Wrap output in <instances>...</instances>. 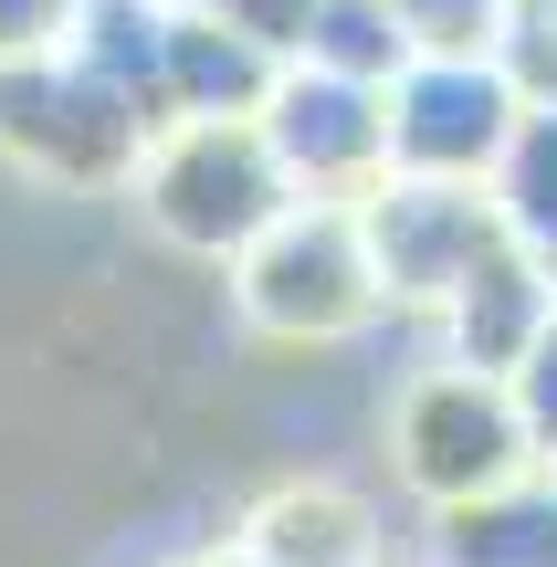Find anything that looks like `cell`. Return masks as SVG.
Returning <instances> with one entry per match:
<instances>
[{"instance_id":"14","label":"cell","mask_w":557,"mask_h":567,"mask_svg":"<svg viewBox=\"0 0 557 567\" xmlns=\"http://www.w3.org/2000/svg\"><path fill=\"white\" fill-rule=\"evenodd\" d=\"M390 11L421 53H495L505 42V0H390Z\"/></svg>"},{"instance_id":"10","label":"cell","mask_w":557,"mask_h":567,"mask_svg":"<svg viewBox=\"0 0 557 567\" xmlns=\"http://www.w3.org/2000/svg\"><path fill=\"white\" fill-rule=\"evenodd\" d=\"M252 567H390L379 557V515L348 484H274L231 536Z\"/></svg>"},{"instance_id":"1","label":"cell","mask_w":557,"mask_h":567,"mask_svg":"<svg viewBox=\"0 0 557 567\" xmlns=\"http://www.w3.org/2000/svg\"><path fill=\"white\" fill-rule=\"evenodd\" d=\"M126 200H137V221L158 243L200 252V264H231L252 231H274L295 210V189H285V168H274L252 116H168V126H147Z\"/></svg>"},{"instance_id":"4","label":"cell","mask_w":557,"mask_h":567,"mask_svg":"<svg viewBox=\"0 0 557 567\" xmlns=\"http://www.w3.org/2000/svg\"><path fill=\"white\" fill-rule=\"evenodd\" d=\"M137 147H147V105L116 95L95 63H74V53L0 63V158L11 168L105 200V189L137 179Z\"/></svg>"},{"instance_id":"18","label":"cell","mask_w":557,"mask_h":567,"mask_svg":"<svg viewBox=\"0 0 557 567\" xmlns=\"http://www.w3.org/2000/svg\"><path fill=\"white\" fill-rule=\"evenodd\" d=\"M189 567H252V557L243 547H210V557H189Z\"/></svg>"},{"instance_id":"17","label":"cell","mask_w":557,"mask_h":567,"mask_svg":"<svg viewBox=\"0 0 557 567\" xmlns=\"http://www.w3.org/2000/svg\"><path fill=\"white\" fill-rule=\"evenodd\" d=\"M179 11H221V21H243V32H264L274 53H285V42H295V11H306V0H179Z\"/></svg>"},{"instance_id":"8","label":"cell","mask_w":557,"mask_h":567,"mask_svg":"<svg viewBox=\"0 0 557 567\" xmlns=\"http://www.w3.org/2000/svg\"><path fill=\"white\" fill-rule=\"evenodd\" d=\"M557 316V274L547 264H526L516 243H495L474 274L442 295V316H432V358L442 368H484V379H516V358L537 347V326Z\"/></svg>"},{"instance_id":"19","label":"cell","mask_w":557,"mask_h":567,"mask_svg":"<svg viewBox=\"0 0 557 567\" xmlns=\"http://www.w3.org/2000/svg\"><path fill=\"white\" fill-rule=\"evenodd\" d=\"M547 484H557V463H547Z\"/></svg>"},{"instance_id":"6","label":"cell","mask_w":557,"mask_h":567,"mask_svg":"<svg viewBox=\"0 0 557 567\" xmlns=\"http://www.w3.org/2000/svg\"><path fill=\"white\" fill-rule=\"evenodd\" d=\"M358 243H369V274H379L390 316H442V295L505 243V210L484 179H411V168H390L358 200Z\"/></svg>"},{"instance_id":"11","label":"cell","mask_w":557,"mask_h":567,"mask_svg":"<svg viewBox=\"0 0 557 567\" xmlns=\"http://www.w3.org/2000/svg\"><path fill=\"white\" fill-rule=\"evenodd\" d=\"M432 567H557V484L526 473L516 494L432 515Z\"/></svg>"},{"instance_id":"3","label":"cell","mask_w":557,"mask_h":567,"mask_svg":"<svg viewBox=\"0 0 557 567\" xmlns=\"http://www.w3.org/2000/svg\"><path fill=\"white\" fill-rule=\"evenodd\" d=\"M390 473H400L432 515H453V505H484V494H516L526 473H547V463H537V442H526L505 379L432 358V368L390 400Z\"/></svg>"},{"instance_id":"5","label":"cell","mask_w":557,"mask_h":567,"mask_svg":"<svg viewBox=\"0 0 557 567\" xmlns=\"http://www.w3.org/2000/svg\"><path fill=\"white\" fill-rule=\"evenodd\" d=\"M526 105L537 95L516 84L505 53H411L390 74V168H411V179H484L495 189Z\"/></svg>"},{"instance_id":"16","label":"cell","mask_w":557,"mask_h":567,"mask_svg":"<svg viewBox=\"0 0 557 567\" xmlns=\"http://www.w3.org/2000/svg\"><path fill=\"white\" fill-rule=\"evenodd\" d=\"M74 11L84 0H0V63L63 53V42H74Z\"/></svg>"},{"instance_id":"13","label":"cell","mask_w":557,"mask_h":567,"mask_svg":"<svg viewBox=\"0 0 557 567\" xmlns=\"http://www.w3.org/2000/svg\"><path fill=\"white\" fill-rule=\"evenodd\" d=\"M495 210H505V243L557 274V105H526L516 147L495 168Z\"/></svg>"},{"instance_id":"2","label":"cell","mask_w":557,"mask_h":567,"mask_svg":"<svg viewBox=\"0 0 557 567\" xmlns=\"http://www.w3.org/2000/svg\"><path fill=\"white\" fill-rule=\"evenodd\" d=\"M221 274H231V316H243L252 337H274V347H348V337H369V326L390 316L348 200H295L285 221L252 231Z\"/></svg>"},{"instance_id":"12","label":"cell","mask_w":557,"mask_h":567,"mask_svg":"<svg viewBox=\"0 0 557 567\" xmlns=\"http://www.w3.org/2000/svg\"><path fill=\"white\" fill-rule=\"evenodd\" d=\"M411 53L421 42L400 32L390 0H306L295 11V42H285V63H316V74H348V84H390Z\"/></svg>"},{"instance_id":"9","label":"cell","mask_w":557,"mask_h":567,"mask_svg":"<svg viewBox=\"0 0 557 567\" xmlns=\"http://www.w3.org/2000/svg\"><path fill=\"white\" fill-rule=\"evenodd\" d=\"M274 74H285V53H274L264 32H243V21H221V11H179V0H168L158 126H168V116H252V105L274 95Z\"/></svg>"},{"instance_id":"7","label":"cell","mask_w":557,"mask_h":567,"mask_svg":"<svg viewBox=\"0 0 557 567\" xmlns=\"http://www.w3.org/2000/svg\"><path fill=\"white\" fill-rule=\"evenodd\" d=\"M274 168H285L295 200H369L390 179V84H348V74H316V63H285L274 95L252 105Z\"/></svg>"},{"instance_id":"15","label":"cell","mask_w":557,"mask_h":567,"mask_svg":"<svg viewBox=\"0 0 557 567\" xmlns=\"http://www.w3.org/2000/svg\"><path fill=\"white\" fill-rule=\"evenodd\" d=\"M505 400H516V421H526V442H537V463H557V316L537 326V347L516 358Z\"/></svg>"}]
</instances>
